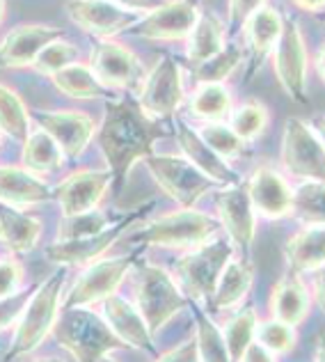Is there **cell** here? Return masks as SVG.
<instances>
[{
	"label": "cell",
	"mask_w": 325,
	"mask_h": 362,
	"mask_svg": "<svg viewBox=\"0 0 325 362\" xmlns=\"http://www.w3.org/2000/svg\"><path fill=\"white\" fill-rule=\"evenodd\" d=\"M162 136L165 131L160 129V122L147 117L138 101L108 99L101 127L97 129V142L114 188L122 190L126 186L131 170L154 154Z\"/></svg>",
	"instance_id": "cell-1"
},
{
	"label": "cell",
	"mask_w": 325,
	"mask_h": 362,
	"mask_svg": "<svg viewBox=\"0 0 325 362\" xmlns=\"http://www.w3.org/2000/svg\"><path fill=\"white\" fill-rule=\"evenodd\" d=\"M66 284V269L55 271L49 280L35 287L28 298L23 314L14 326V337L7 351V362L16 358H28L40 349L46 337L53 332V326L62 310V293Z\"/></svg>",
	"instance_id": "cell-2"
},
{
	"label": "cell",
	"mask_w": 325,
	"mask_h": 362,
	"mask_svg": "<svg viewBox=\"0 0 325 362\" xmlns=\"http://www.w3.org/2000/svg\"><path fill=\"white\" fill-rule=\"evenodd\" d=\"M131 289L133 305L147 321L151 335H158L179 312L190 308V300L179 289L172 273L158 264L138 259L131 271Z\"/></svg>",
	"instance_id": "cell-3"
},
{
	"label": "cell",
	"mask_w": 325,
	"mask_h": 362,
	"mask_svg": "<svg viewBox=\"0 0 325 362\" xmlns=\"http://www.w3.org/2000/svg\"><path fill=\"white\" fill-rule=\"evenodd\" d=\"M51 335L73 362H99L103 356L126 349L92 308H62Z\"/></svg>",
	"instance_id": "cell-4"
},
{
	"label": "cell",
	"mask_w": 325,
	"mask_h": 362,
	"mask_svg": "<svg viewBox=\"0 0 325 362\" xmlns=\"http://www.w3.org/2000/svg\"><path fill=\"white\" fill-rule=\"evenodd\" d=\"M232 257L234 243L227 236L218 234L211 241L181 252L177 262L172 264V278L190 300V305L211 303L220 273Z\"/></svg>",
	"instance_id": "cell-5"
},
{
	"label": "cell",
	"mask_w": 325,
	"mask_h": 362,
	"mask_svg": "<svg viewBox=\"0 0 325 362\" xmlns=\"http://www.w3.org/2000/svg\"><path fill=\"white\" fill-rule=\"evenodd\" d=\"M218 218L204 211H197L195 206H179L175 211H167L154 221L142 223V227L133 236V241L151 247H165V250H190L213 236L220 234Z\"/></svg>",
	"instance_id": "cell-6"
},
{
	"label": "cell",
	"mask_w": 325,
	"mask_h": 362,
	"mask_svg": "<svg viewBox=\"0 0 325 362\" xmlns=\"http://www.w3.org/2000/svg\"><path fill=\"white\" fill-rule=\"evenodd\" d=\"M136 255L101 257L88 264L76 282L62 293V308H94L112 293H119V287L136 266Z\"/></svg>",
	"instance_id": "cell-7"
},
{
	"label": "cell",
	"mask_w": 325,
	"mask_h": 362,
	"mask_svg": "<svg viewBox=\"0 0 325 362\" xmlns=\"http://www.w3.org/2000/svg\"><path fill=\"white\" fill-rule=\"evenodd\" d=\"M280 168L295 181H325V147L302 117H289L282 129Z\"/></svg>",
	"instance_id": "cell-8"
},
{
	"label": "cell",
	"mask_w": 325,
	"mask_h": 362,
	"mask_svg": "<svg viewBox=\"0 0 325 362\" xmlns=\"http://www.w3.org/2000/svg\"><path fill=\"white\" fill-rule=\"evenodd\" d=\"M188 99V90L184 83V71L175 58H160L147 71L138 90V106L147 117L154 122H162L175 117L179 108H184Z\"/></svg>",
	"instance_id": "cell-9"
},
{
	"label": "cell",
	"mask_w": 325,
	"mask_h": 362,
	"mask_svg": "<svg viewBox=\"0 0 325 362\" xmlns=\"http://www.w3.org/2000/svg\"><path fill=\"white\" fill-rule=\"evenodd\" d=\"M275 78L282 85L286 97L295 103H307L309 83V51L302 28L295 18H284V30L271 55Z\"/></svg>",
	"instance_id": "cell-10"
},
{
	"label": "cell",
	"mask_w": 325,
	"mask_h": 362,
	"mask_svg": "<svg viewBox=\"0 0 325 362\" xmlns=\"http://www.w3.org/2000/svg\"><path fill=\"white\" fill-rule=\"evenodd\" d=\"M149 175L156 179L170 199L179 206H195L215 184L190 163L186 156L177 154H149L145 158Z\"/></svg>",
	"instance_id": "cell-11"
},
{
	"label": "cell",
	"mask_w": 325,
	"mask_h": 362,
	"mask_svg": "<svg viewBox=\"0 0 325 362\" xmlns=\"http://www.w3.org/2000/svg\"><path fill=\"white\" fill-rule=\"evenodd\" d=\"M154 204H145V206H138L133 211L124 214L117 221H112L110 227H106L103 232L99 234H92V236H85V239H73V241H55L46 247V257L62 266V269H69V266H78V269H85L88 264L101 259L110 247L119 241V236L129 230L131 225H136L138 221H142Z\"/></svg>",
	"instance_id": "cell-12"
},
{
	"label": "cell",
	"mask_w": 325,
	"mask_h": 362,
	"mask_svg": "<svg viewBox=\"0 0 325 362\" xmlns=\"http://www.w3.org/2000/svg\"><path fill=\"white\" fill-rule=\"evenodd\" d=\"M90 69L103 88L112 94L133 88L140 90L147 76L138 55L117 40H97V44L92 46Z\"/></svg>",
	"instance_id": "cell-13"
},
{
	"label": "cell",
	"mask_w": 325,
	"mask_h": 362,
	"mask_svg": "<svg viewBox=\"0 0 325 362\" xmlns=\"http://www.w3.org/2000/svg\"><path fill=\"white\" fill-rule=\"evenodd\" d=\"M30 119L57 142L66 160L81 158L99 129L94 117L83 110H30Z\"/></svg>",
	"instance_id": "cell-14"
},
{
	"label": "cell",
	"mask_w": 325,
	"mask_h": 362,
	"mask_svg": "<svg viewBox=\"0 0 325 362\" xmlns=\"http://www.w3.org/2000/svg\"><path fill=\"white\" fill-rule=\"evenodd\" d=\"M199 16L202 12L193 0H162L138 18L131 33L149 42H186Z\"/></svg>",
	"instance_id": "cell-15"
},
{
	"label": "cell",
	"mask_w": 325,
	"mask_h": 362,
	"mask_svg": "<svg viewBox=\"0 0 325 362\" xmlns=\"http://www.w3.org/2000/svg\"><path fill=\"white\" fill-rule=\"evenodd\" d=\"M245 190L259 218H266V221L291 218L293 186L282 170L273 165H256L245 181Z\"/></svg>",
	"instance_id": "cell-16"
},
{
	"label": "cell",
	"mask_w": 325,
	"mask_h": 362,
	"mask_svg": "<svg viewBox=\"0 0 325 362\" xmlns=\"http://www.w3.org/2000/svg\"><path fill=\"white\" fill-rule=\"evenodd\" d=\"M215 214L220 227L227 232V239L243 252H250L256 236V211L247 195L245 184L223 186L215 195Z\"/></svg>",
	"instance_id": "cell-17"
},
{
	"label": "cell",
	"mask_w": 325,
	"mask_h": 362,
	"mask_svg": "<svg viewBox=\"0 0 325 362\" xmlns=\"http://www.w3.org/2000/svg\"><path fill=\"white\" fill-rule=\"evenodd\" d=\"M112 186V177L108 170L97 168H81L76 173L66 175L55 188V199L60 204L62 218H69L76 214L92 211L99 209L103 197Z\"/></svg>",
	"instance_id": "cell-18"
},
{
	"label": "cell",
	"mask_w": 325,
	"mask_h": 362,
	"mask_svg": "<svg viewBox=\"0 0 325 362\" xmlns=\"http://www.w3.org/2000/svg\"><path fill=\"white\" fill-rule=\"evenodd\" d=\"M66 16L97 40H114L117 35L131 30L138 21V14L108 3V0H69L64 5Z\"/></svg>",
	"instance_id": "cell-19"
},
{
	"label": "cell",
	"mask_w": 325,
	"mask_h": 362,
	"mask_svg": "<svg viewBox=\"0 0 325 362\" xmlns=\"http://www.w3.org/2000/svg\"><path fill=\"white\" fill-rule=\"evenodd\" d=\"M62 30L49 23H21L14 25L3 40H0V69H32L37 55L46 44H51Z\"/></svg>",
	"instance_id": "cell-20"
},
{
	"label": "cell",
	"mask_w": 325,
	"mask_h": 362,
	"mask_svg": "<svg viewBox=\"0 0 325 362\" xmlns=\"http://www.w3.org/2000/svg\"><path fill=\"white\" fill-rule=\"evenodd\" d=\"M101 305V317L108 323V328L117 335L124 346L151 351L154 349V335L147 328V321L142 319L140 310L133 300L124 298L122 293H112Z\"/></svg>",
	"instance_id": "cell-21"
},
{
	"label": "cell",
	"mask_w": 325,
	"mask_h": 362,
	"mask_svg": "<svg viewBox=\"0 0 325 362\" xmlns=\"http://www.w3.org/2000/svg\"><path fill=\"white\" fill-rule=\"evenodd\" d=\"M177 140H179V147H181V156H186L190 163H193L202 175H206L208 179H211L215 186L243 184L241 175L229 165V160L218 156L215 151L208 147L202 138H199L197 129L188 127V124H179Z\"/></svg>",
	"instance_id": "cell-22"
},
{
	"label": "cell",
	"mask_w": 325,
	"mask_h": 362,
	"mask_svg": "<svg viewBox=\"0 0 325 362\" xmlns=\"http://www.w3.org/2000/svg\"><path fill=\"white\" fill-rule=\"evenodd\" d=\"M284 30V16L275 7L266 5L259 12H254L241 28L245 37L247 53H250V74L271 58L277 42H280Z\"/></svg>",
	"instance_id": "cell-23"
},
{
	"label": "cell",
	"mask_w": 325,
	"mask_h": 362,
	"mask_svg": "<svg viewBox=\"0 0 325 362\" xmlns=\"http://www.w3.org/2000/svg\"><path fill=\"white\" fill-rule=\"evenodd\" d=\"M53 197L44 177L32 175L23 165H0V202L16 209L44 204Z\"/></svg>",
	"instance_id": "cell-24"
},
{
	"label": "cell",
	"mask_w": 325,
	"mask_h": 362,
	"mask_svg": "<svg viewBox=\"0 0 325 362\" xmlns=\"http://www.w3.org/2000/svg\"><path fill=\"white\" fill-rule=\"evenodd\" d=\"M312 291L305 284L300 275H284L280 282H275V287L271 291L268 298V310L271 317L277 321H284L289 326L298 328L312 312Z\"/></svg>",
	"instance_id": "cell-25"
},
{
	"label": "cell",
	"mask_w": 325,
	"mask_h": 362,
	"mask_svg": "<svg viewBox=\"0 0 325 362\" xmlns=\"http://www.w3.org/2000/svg\"><path fill=\"white\" fill-rule=\"evenodd\" d=\"M254 284V266L247 257H232L223 273H220L215 291L211 296V305L218 312H232L243 305V300L250 296Z\"/></svg>",
	"instance_id": "cell-26"
},
{
	"label": "cell",
	"mask_w": 325,
	"mask_h": 362,
	"mask_svg": "<svg viewBox=\"0 0 325 362\" xmlns=\"http://www.w3.org/2000/svg\"><path fill=\"white\" fill-rule=\"evenodd\" d=\"M284 259L293 275L314 273L325 266V225H302L286 241Z\"/></svg>",
	"instance_id": "cell-27"
},
{
	"label": "cell",
	"mask_w": 325,
	"mask_h": 362,
	"mask_svg": "<svg viewBox=\"0 0 325 362\" xmlns=\"http://www.w3.org/2000/svg\"><path fill=\"white\" fill-rule=\"evenodd\" d=\"M44 225L37 216L25 214V209L7 206L0 202V241L9 252L25 255L32 252L42 239Z\"/></svg>",
	"instance_id": "cell-28"
},
{
	"label": "cell",
	"mask_w": 325,
	"mask_h": 362,
	"mask_svg": "<svg viewBox=\"0 0 325 362\" xmlns=\"http://www.w3.org/2000/svg\"><path fill=\"white\" fill-rule=\"evenodd\" d=\"M188 110L199 122H227L234 110V94L227 83H199L188 94Z\"/></svg>",
	"instance_id": "cell-29"
},
{
	"label": "cell",
	"mask_w": 325,
	"mask_h": 362,
	"mask_svg": "<svg viewBox=\"0 0 325 362\" xmlns=\"http://www.w3.org/2000/svg\"><path fill=\"white\" fill-rule=\"evenodd\" d=\"M227 46V28L218 16L202 14L195 23L193 33L186 37V60L190 66H197L211 60Z\"/></svg>",
	"instance_id": "cell-30"
},
{
	"label": "cell",
	"mask_w": 325,
	"mask_h": 362,
	"mask_svg": "<svg viewBox=\"0 0 325 362\" xmlns=\"http://www.w3.org/2000/svg\"><path fill=\"white\" fill-rule=\"evenodd\" d=\"M57 92L76 101H97V99H112V92L106 90L97 81V76L90 69V64L73 62L51 76Z\"/></svg>",
	"instance_id": "cell-31"
},
{
	"label": "cell",
	"mask_w": 325,
	"mask_h": 362,
	"mask_svg": "<svg viewBox=\"0 0 325 362\" xmlns=\"http://www.w3.org/2000/svg\"><path fill=\"white\" fill-rule=\"evenodd\" d=\"M66 163V158L62 154V149L57 147V142L42 129H32L28 133V138L23 140V156L21 165L25 170H30L37 177H46L57 173Z\"/></svg>",
	"instance_id": "cell-32"
},
{
	"label": "cell",
	"mask_w": 325,
	"mask_h": 362,
	"mask_svg": "<svg viewBox=\"0 0 325 362\" xmlns=\"http://www.w3.org/2000/svg\"><path fill=\"white\" fill-rule=\"evenodd\" d=\"M256 323H259V314L254 308H238L232 317H229L220 330H223L225 346L229 351V360L241 362L245 351L254 344L256 337Z\"/></svg>",
	"instance_id": "cell-33"
},
{
	"label": "cell",
	"mask_w": 325,
	"mask_h": 362,
	"mask_svg": "<svg viewBox=\"0 0 325 362\" xmlns=\"http://www.w3.org/2000/svg\"><path fill=\"white\" fill-rule=\"evenodd\" d=\"M30 131V108L25 106V101L9 85L0 83V133L9 140L23 142Z\"/></svg>",
	"instance_id": "cell-34"
},
{
	"label": "cell",
	"mask_w": 325,
	"mask_h": 362,
	"mask_svg": "<svg viewBox=\"0 0 325 362\" xmlns=\"http://www.w3.org/2000/svg\"><path fill=\"white\" fill-rule=\"evenodd\" d=\"M229 127L234 129V133L241 138L245 145L259 140L271 127V110L266 108V103L256 99H247L243 103L234 106L232 115L227 119Z\"/></svg>",
	"instance_id": "cell-35"
},
{
	"label": "cell",
	"mask_w": 325,
	"mask_h": 362,
	"mask_svg": "<svg viewBox=\"0 0 325 362\" xmlns=\"http://www.w3.org/2000/svg\"><path fill=\"white\" fill-rule=\"evenodd\" d=\"M291 218L300 225H325V181H298L293 186Z\"/></svg>",
	"instance_id": "cell-36"
},
{
	"label": "cell",
	"mask_w": 325,
	"mask_h": 362,
	"mask_svg": "<svg viewBox=\"0 0 325 362\" xmlns=\"http://www.w3.org/2000/svg\"><path fill=\"white\" fill-rule=\"evenodd\" d=\"M193 314H195V344H197L199 362H232L229 360V351L225 346L223 330H220L218 323L199 305H193Z\"/></svg>",
	"instance_id": "cell-37"
},
{
	"label": "cell",
	"mask_w": 325,
	"mask_h": 362,
	"mask_svg": "<svg viewBox=\"0 0 325 362\" xmlns=\"http://www.w3.org/2000/svg\"><path fill=\"white\" fill-rule=\"evenodd\" d=\"M243 64V51L234 44H227L218 55L202 64L193 66V76L199 83H227Z\"/></svg>",
	"instance_id": "cell-38"
},
{
	"label": "cell",
	"mask_w": 325,
	"mask_h": 362,
	"mask_svg": "<svg viewBox=\"0 0 325 362\" xmlns=\"http://www.w3.org/2000/svg\"><path fill=\"white\" fill-rule=\"evenodd\" d=\"M256 344H261L268 354L277 356H286L291 354L298 344V330L289 323L284 321H277V319H266L256 323V337H254Z\"/></svg>",
	"instance_id": "cell-39"
},
{
	"label": "cell",
	"mask_w": 325,
	"mask_h": 362,
	"mask_svg": "<svg viewBox=\"0 0 325 362\" xmlns=\"http://www.w3.org/2000/svg\"><path fill=\"white\" fill-rule=\"evenodd\" d=\"M197 133H199V138L225 160L238 158L245 149V142L236 136L234 129L229 127L227 122H202L197 127Z\"/></svg>",
	"instance_id": "cell-40"
},
{
	"label": "cell",
	"mask_w": 325,
	"mask_h": 362,
	"mask_svg": "<svg viewBox=\"0 0 325 362\" xmlns=\"http://www.w3.org/2000/svg\"><path fill=\"white\" fill-rule=\"evenodd\" d=\"M112 225V218H108L101 209H92V211L76 214L69 218H62L60 230H57V241H73L85 239V236L99 234L106 227Z\"/></svg>",
	"instance_id": "cell-41"
},
{
	"label": "cell",
	"mask_w": 325,
	"mask_h": 362,
	"mask_svg": "<svg viewBox=\"0 0 325 362\" xmlns=\"http://www.w3.org/2000/svg\"><path fill=\"white\" fill-rule=\"evenodd\" d=\"M73 62H78V49H76V44L66 42L64 37H57L51 44H46L42 53L37 55V60L32 64V69L37 74H44V76H51L57 74L64 66H69Z\"/></svg>",
	"instance_id": "cell-42"
},
{
	"label": "cell",
	"mask_w": 325,
	"mask_h": 362,
	"mask_svg": "<svg viewBox=\"0 0 325 362\" xmlns=\"http://www.w3.org/2000/svg\"><path fill=\"white\" fill-rule=\"evenodd\" d=\"M30 293H32L30 287H23L21 291L12 293V296L0 298V332L12 330L16 326L23 314L28 298H30Z\"/></svg>",
	"instance_id": "cell-43"
},
{
	"label": "cell",
	"mask_w": 325,
	"mask_h": 362,
	"mask_svg": "<svg viewBox=\"0 0 325 362\" xmlns=\"http://www.w3.org/2000/svg\"><path fill=\"white\" fill-rule=\"evenodd\" d=\"M25 271L14 257H0V298L23 289Z\"/></svg>",
	"instance_id": "cell-44"
},
{
	"label": "cell",
	"mask_w": 325,
	"mask_h": 362,
	"mask_svg": "<svg viewBox=\"0 0 325 362\" xmlns=\"http://www.w3.org/2000/svg\"><path fill=\"white\" fill-rule=\"evenodd\" d=\"M266 5H268V0H227L229 30H241L247 18Z\"/></svg>",
	"instance_id": "cell-45"
},
{
	"label": "cell",
	"mask_w": 325,
	"mask_h": 362,
	"mask_svg": "<svg viewBox=\"0 0 325 362\" xmlns=\"http://www.w3.org/2000/svg\"><path fill=\"white\" fill-rule=\"evenodd\" d=\"M154 362H199L195 337H190L186 341H181V344H177L175 349L165 351V354L158 356Z\"/></svg>",
	"instance_id": "cell-46"
},
{
	"label": "cell",
	"mask_w": 325,
	"mask_h": 362,
	"mask_svg": "<svg viewBox=\"0 0 325 362\" xmlns=\"http://www.w3.org/2000/svg\"><path fill=\"white\" fill-rule=\"evenodd\" d=\"M108 3L126 9V12H131V14H147L156 5H160L162 0H108Z\"/></svg>",
	"instance_id": "cell-47"
},
{
	"label": "cell",
	"mask_w": 325,
	"mask_h": 362,
	"mask_svg": "<svg viewBox=\"0 0 325 362\" xmlns=\"http://www.w3.org/2000/svg\"><path fill=\"white\" fill-rule=\"evenodd\" d=\"M309 291H312V300L319 305V308L325 312V266L314 271V278L309 284Z\"/></svg>",
	"instance_id": "cell-48"
},
{
	"label": "cell",
	"mask_w": 325,
	"mask_h": 362,
	"mask_svg": "<svg viewBox=\"0 0 325 362\" xmlns=\"http://www.w3.org/2000/svg\"><path fill=\"white\" fill-rule=\"evenodd\" d=\"M241 362H277V358L273 354H268L261 344H250V349L245 351V356L241 358Z\"/></svg>",
	"instance_id": "cell-49"
},
{
	"label": "cell",
	"mask_w": 325,
	"mask_h": 362,
	"mask_svg": "<svg viewBox=\"0 0 325 362\" xmlns=\"http://www.w3.org/2000/svg\"><path fill=\"white\" fill-rule=\"evenodd\" d=\"M293 5L307 14H321L325 12V0H293Z\"/></svg>",
	"instance_id": "cell-50"
},
{
	"label": "cell",
	"mask_w": 325,
	"mask_h": 362,
	"mask_svg": "<svg viewBox=\"0 0 325 362\" xmlns=\"http://www.w3.org/2000/svg\"><path fill=\"white\" fill-rule=\"evenodd\" d=\"M312 129H314V133L319 136V140L323 142V147H325V115H317L312 122Z\"/></svg>",
	"instance_id": "cell-51"
},
{
	"label": "cell",
	"mask_w": 325,
	"mask_h": 362,
	"mask_svg": "<svg viewBox=\"0 0 325 362\" xmlns=\"http://www.w3.org/2000/svg\"><path fill=\"white\" fill-rule=\"evenodd\" d=\"M314 362H325V332H321L314 344Z\"/></svg>",
	"instance_id": "cell-52"
},
{
	"label": "cell",
	"mask_w": 325,
	"mask_h": 362,
	"mask_svg": "<svg viewBox=\"0 0 325 362\" xmlns=\"http://www.w3.org/2000/svg\"><path fill=\"white\" fill-rule=\"evenodd\" d=\"M314 66H317V71L321 76V81L325 83V44L317 51V60H314Z\"/></svg>",
	"instance_id": "cell-53"
},
{
	"label": "cell",
	"mask_w": 325,
	"mask_h": 362,
	"mask_svg": "<svg viewBox=\"0 0 325 362\" xmlns=\"http://www.w3.org/2000/svg\"><path fill=\"white\" fill-rule=\"evenodd\" d=\"M28 362H71V360L57 358V356H44V358H35V360H28Z\"/></svg>",
	"instance_id": "cell-54"
},
{
	"label": "cell",
	"mask_w": 325,
	"mask_h": 362,
	"mask_svg": "<svg viewBox=\"0 0 325 362\" xmlns=\"http://www.w3.org/2000/svg\"><path fill=\"white\" fill-rule=\"evenodd\" d=\"M5 9H7V3L5 0H0V23H3V18H5Z\"/></svg>",
	"instance_id": "cell-55"
},
{
	"label": "cell",
	"mask_w": 325,
	"mask_h": 362,
	"mask_svg": "<svg viewBox=\"0 0 325 362\" xmlns=\"http://www.w3.org/2000/svg\"><path fill=\"white\" fill-rule=\"evenodd\" d=\"M99 362H117V360H114L112 356H103V358H101Z\"/></svg>",
	"instance_id": "cell-56"
},
{
	"label": "cell",
	"mask_w": 325,
	"mask_h": 362,
	"mask_svg": "<svg viewBox=\"0 0 325 362\" xmlns=\"http://www.w3.org/2000/svg\"><path fill=\"white\" fill-rule=\"evenodd\" d=\"M3 142H5V136H3V133H0V147H3Z\"/></svg>",
	"instance_id": "cell-57"
}]
</instances>
